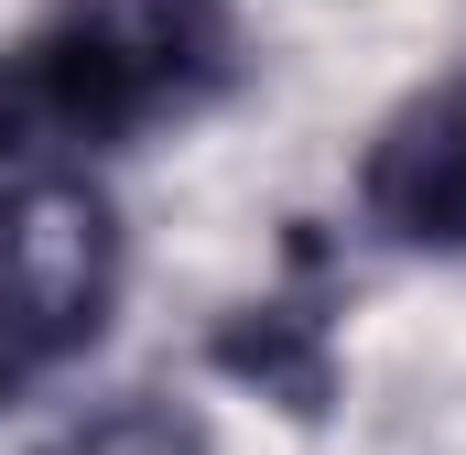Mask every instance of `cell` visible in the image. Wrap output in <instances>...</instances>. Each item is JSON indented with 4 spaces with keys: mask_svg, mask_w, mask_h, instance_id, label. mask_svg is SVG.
I'll list each match as a JSON object with an SVG mask.
<instances>
[{
    "mask_svg": "<svg viewBox=\"0 0 466 455\" xmlns=\"http://www.w3.org/2000/svg\"><path fill=\"white\" fill-rule=\"evenodd\" d=\"M238 87V0H44L0 44V163L98 174Z\"/></svg>",
    "mask_w": 466,
    "mask_h": 455,
    "instance_id": "obj_1",
    "label": "cell"
},
{
    "mask_svg": "<svg viewBox=\"0 0 466 455\" xmlns=\"http://www.w3.org/2000/svg\"><path fill=\"white\" fill-rule=\"evenodd\" d=\"M119 304V217L98 174L0 163V401L87 358Z\"/></svg>",
    "mask_w": 466,
    "mask_h": 455,
    "instance_id": "obj_2",
    "label": "cell"
},
{
    "mask_svg": "<svg viewBox=\"0 0 466 455\" xmlns=\"http://www.w3.org/2000/svg\"><path fill=\"white\" fill-rule=\"evenodd\" d=\"M358 217L390 249L466 260V66L412 87L358 152Z\"/></svg>",
    "mask_w": 466,
    "mask_h": 455,
    "instance_id": "obj_3",
    "label": "cell"
},
{
    "mask_svg": "<svg viewBox=\"0 0 466 455\" xmlns=\"http://www.w3.org/2000/svg\"><path fill=\"white\" fill-rule=\"evenodd\" d=\"M218 358L238 379H260L282 412H326V358H337V326L315 293H260L238 304V326H218Z\"/></svg>",
    "mask_w": 466,
    "mask_h": 455,
    "instance_id": "obj_4",
    "label": "cell"
},
{
    "mask_svg": "<svg viewBox=\"0 0 466 455\" xmlns=\"http://www.w3.org/2000/svg\"><path fill=\"white\" fill-rule=\"evenodd\" d=\"M33 455H218V423L174 390H119V401L66 412Z\"/></svg>",
    "mask_w": 466,
    "mask_h": 455,
    "instance_id": "obj_5",
    "label": "cell"
}]
</instances>
